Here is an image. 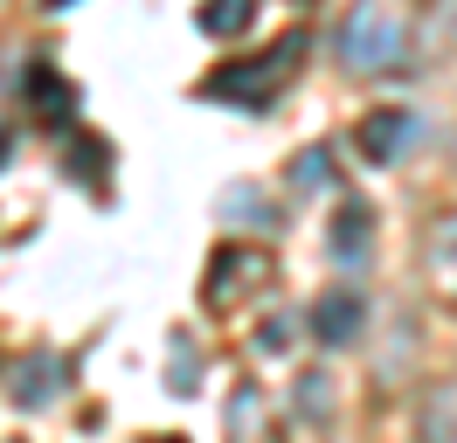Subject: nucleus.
<instances>
[{"label": "nucleus", "mask_w": 457, "mask_h": 443, "mask_svg": "<svg viewBox=\"0 0 457 443\" xmlns=\"http://www.w3.org/2000/svg\"><path fill=\"white\" fill-rule=\"evenodd\" d=\"M298 35L291 42H278V49H263V55H250V63H222V70H208V97H228L236 111H263L278 90H285V77H291V63H298Z\"/></svg>", "instance_id": "f257e3e1"}, {"label": "nucleus", "mask_w": 457, "mask_h": 443, "mask_svg": "<svg viewBox=\"0 0 457 443\" xmlns=\"http://www.w3.org/2000/svg\"><path fill=\"white\" fill-rule=\"evenodd\" d=\"M395 49H402V28H395V14H388L381 0H361V7L340 21V63L346 70H381Z\"/></svg>", "instance_id": "f03ea898"}, {"label": "nucleus", "mask_w": 457, "mask_h": 443, "mask_svg": "<svg viewBox=\"0 0 457 443\" xmlns=\"http://www.w3.org/2000/svg\"><path fill=\"white\" fill-rule=\"evenodd\" d=\"M56 381H62V360L56 354H29V360H14V367H7V388H14V402H21V409H42V402L56 395Z\"/></svg>", "instance_id": "7ed1b4c3"}, {"label": "nucleus", "mask_w": 457, "mask_h": 443, "mask_svg": "<svg viewBox=\"0 0 457 443\" xmlns=\"http://www.w3.org/2000/svg\"><path fill=\"white\" fill-rule=\"evenodd\" d=\"M409 132H416L409 111H374V118H361V153H368L374 166H388L402 146H409Z\"/></svg>", "instance_id": "20e7f679"}, {"label": "nucleus", "mask_w": 457, "mask_h": 443, "mask_svg": "<svg viewBox=\"0 0 457 443\" xmlns=\"http://www.w3.org/2000/svg\"><path fill=\"white\" fill-rule=\"evenodd\" d=\"M312 332L326 347H346V339L361 332V291H326V298L312 305Z\"/></svg>", "instance_id": "39448f33"}, {"label": "nucleus", "mask_w": 457, "mask_h": 443, "mask_svg": "<svg viewBox=\"0 0 457 443\" xmlns=\"http://www.w3.org/2000/svg\"><path fill=\"white\" fill-rule=\"evenodd\" d=\"M257 277H263V256H257V249H228V256H215V284H208V305L243 298Z\"/></svg>", "instance_id": "423d86ee"}, {"label": "nucleus", "mask_w": 457, "mask_h": 443, "mask_svg": "<svg viewBox=\"0 0 457 443\" xmlns=\"http://www.w3.org/2000/svg\"><path fill=\"white\" fill-rule=\"evenodd\" d=\"M368 243H374L368 208H361V201H346L340 215H333V256H340V263H361V256H368Z\"/></svg>", "instance_id": "0eeeda50"}, {"label": "nucleus", "mask_w": 457, "mask_h": 443, "mask_svg": "<svg viewBox=\"0 0 457 443\" xmlns=\"http://www.w3.org/2000/svg\"><path fill=\"white\" fill-rule=\"evenodd\" d=\"M29 97L42 104V118H70V104H77V90H70V83H56V70H49V63H35V70H29Z\"/></svg>", "instance_id": "6e6552de"}, {"label": "nucleus", "mask_w": 457, "mask_h": 443, "mask_svg": "<svg viewBox=\"0 0 457 443\" xmlns=\"http://www.w3.org/2000/svg\"><path fill=\"white\" fill-rule=\"evenodd\" d=\"M250 21H257V0H208V7H201V28H208V35H243Z\"/></svg>", "instance_id": "1a4fd4ad"}, {"label": "nucleus", "mask_w": 457, "mask_h": 443, "mask_svg": "<svg viewBox=\"0 0 457 443\" xmlns=\"http://www.w3.org/2000/svg\"><path fill=\"white\" fill-rule=\"evenodd\" d=\"M70 173H77L84 188H97V180H104V138H77V153H70Z\"/></svg>", "instance_id": "9d476101"}, {"label": "nucleus", "mask_w": 457, "mask_h": 443, "mask_svg": "<svg viewBox=\"0 0 457 443\" xmlns=\"http://www.w3.org/2000/svg\"><path fill=\"white\" fill-rule=\"evenodd\" d=\"M298 409H305V415H326V374H305V381H298Z\"/></svg>", "instance_id": "9b49d317"}, {"label": "nucleus", "mask_w": 457, "mask_h": 443, "mask_svg": "<svg viewBox=\"0 0 457 443\" xmlns=\"http://www.w3.org/2000/svg\"><path fill=\"white\" fill-rule=\"evenodd\" d=\"M319 180H326V146L298 153V188H319Z\"/></svg>", "instance_id": "f8f14e48"}, {"label": "nucleus", "mask_w": 457, "mask_h": 443, "mask_svg": "<svg viewBox=\"0 0 457 443\" xmlns=\"http://www.w3.org/2000/svg\"><path fill=\"white\" fill-rule=\"evenodd\" d=\"M285 339H291V319H270V326L257 332V347H263V354H278V347H285Z\"/></svg>", "instance_id": "ddd939ff"}, {"label": "nucleus", "mask_w": 457, "mask_h": 443, "mask_svg": "<svg viewBox=\"0 0 457 443\" xmlns=\"http://www.w3.org/2000/svg\"><path fill=\"white\" fill-rule=\"evenodd\" d=\"M7 153H14V138H7V132H0V160H7Z\"/></svg>", "instance_id": "4468645a"}]
</instances>
